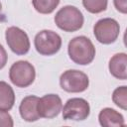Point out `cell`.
<instances>
[{"label":"cell","mask_w":127,"mask_h":127,"mask_svg":"<svg viewBox=\"0 0 127 127\" xmlns=\"http://www.w3.org/2000/svg\"><path fill=\"white\" fill-rule=\"evenodd\" d=\"M67 52L70 60L81 65L89 64L95 57V48L92 42L84 36H78L70 40Z\"/></svg>","instance_id":"1"},{"label":"cell","mask_w":127,"mask_h":127,"mask_svg":"<svg viewBox=\"0 0 127 127\" xmlns=\"http://www.w3.org/2000/svg\"><path fill=\"white\" fill-rule=\"evenodd\" d=\"M84 22L82 13L74 6L67 5L61 8L56 16V25L64 32H75L79 30Z\"/></svg>","instance_id":"2"},{"label":"cell","mask_w":127,"mask_h":127,"mask_svg":"<svg viewBox=\"0 0 127 127\" xmlns=\"http://www.w3.org/2000/svg\"><path fill=\"white\" fill-rule=\"evenodd\" d=\"M36 77L35 67L27 61L14 63L9 70V78L17 87H27L31 85Z\"/></svg>","instance_id":"3"},{"label":"cell","mask_w":127,"mask_h":127,"mask_svg":"<svg viewBox=\"0 0 127 127\" xmlns=\"http://www.w3.org/2000/svg\"><path fill=\"white\" fill-rule=\"evenodd\" d=\"M34 44L40 55L52 56L60 51L62 47V38L54 31L43 30L36 35Z\"/></svg>","instance_id":"4"},{"label":"cell","mask_w":127,"mask_h":127,"mask_svg":"<svg viewBox=\"0 0 127 127\" xmlns=\"http://www.w3.org/2000/svg\"><path fill=\"white\" fill-rule=\"evenodd\" d=\"M60 85L66 92L77 93L87 89L89 79L88 76L80 70L68 69L62 73L60 77Z\"/></svg>","instance_id":"5"},{"label":"cell","mask_w":127,"mask_h":127,"mask_svg":"<svg viewBox=\"0 0 127 127\" xmlns=\"http://www.w3.org/2000/svg\"><path fill=\"white\" fill-rule=\"evenodd\" d=\"M120 32V26L115 19L104 18L96 22L93 27V34L96 40L104 45L114 43Z\"/></svg>","instance_id":"6"},{"label":"cell","mask_w":127,"mask_h":127,"mask_svg":"<svg viewBox=\"0 0 127 127\" xmlns=\"http://www.w3.org/2000/svg\"><path fill=\"white\" fill-rule=\"evenodd\" d=\"M7 45L16 55H26L30 50L29 37L22 29L12 26L7 28L5 32Z\"/></svg>","instance_id":"7"},{"label":"cell","mask_w":127,"mask_h":127,"mask_svg":"<svg viewBox=\"0 0 127 127\" xmlns=\"http://www.w3.org/2000/svg\"><path fill=\"white\" fill-rule=\"evenodd\" d=\"M90 107L88 102L79 97L68 99L63 109V118L64 120L81 121L88 117Z\"/></svg>","instance_id":"8"},{"label":"cell","mask_w":127,"mask_h":127,"mask_svg":"<svg viewBox=\"0 0 127 127\" xmlns=\"http://www.w3.org/2000/svg\"><path fill=\"white\" fill-rule=\"evenodd\" d=\"M38 113L43 118H54L59 115L63 108V102L57 94H47L39 98Z\"/></svg>","instance_id":"9"},{"label":"cell","mask_w":127,"mask_h":127,"mask_svg":"<svg viewBox=\"0 0 127 127\" xmlns=\"http://www.w3.org/2000/svg\"><path fill=\"white\" fill-rule=\"evenodd\" d=\"M38 101L39 97L35 95H29L23 98L20 103L19 111L21 117L28 122H34L40 119V115L38 113Z\"/></svg>","instance_id":"10"},{"label":"cell","mask_w":127,"mask_h":127,"mask_svg":"<svg viewBox=\"0 0 127 127\" xmlns=\"http://www.w3.org/2000/svg\"><path fill=\"white\" fill-rule=\"evenodd\" d=\"M98 119L100 125L103 127H121L125 125L123 115L109 107L103 108L99 112Z\"/></svg>","instance_id":"11"},{"label":"cell","mask_w":127,"mask_h":127,"mask_svg":"<svg viewBox=\"0 0 127 127\" xmlns=\"http://www.w3.org/2000/svg\"><path fill=\"white\" fill-rule=\"evenodd\" d=\"M126 64H127V55L125 53H119L114 55L109 61L108 67L110 73L118 79L125 80L127 78Z\"/></svg>","instance_id":"12"},{"label":"cell","mask_w":127,"mask_h":127,"mask_svg":"<svg viewBox=\"0 0 127 127\" xmlns=\"http://www.w3.org/2000/svg\"><path fill=\"white\" fill-rule=\"evenodd\" d=\"M15 103L13 88L5 81H0V110L8 111Z\"/></svg>","instance_id":"13"},{"label":"cell","mask_w":127,"mask_h":127,"mask_svg":"<svg viewBox=\"0 0 127 127\" xmlns=\"http://www.w3.org/2000/svg\"><path fill=\"white\" fill-rule=\"evenodd\" d=\"M33 6L41 14H50L60 4V0H32Z\"/></svg>","instance_id":"14"},{"label":"cell","mask_w":127,"mask_h":127,"mask_svg":"<svg viewBox=\"0 0 127 127\" xmlns=\"http://www.w3.org/2000/svg\"><path fill=\"white\" fill-rule=\"evenodd\" d=\"M113 102L123 110L127 109V87L125 85L117 87L112 94Z\"/></svg>","instance_id":"15"},{"label":"cell","mask_w":127,"mask_h":127,"mask_svg":"<svg viewBox=\"0 0 127 127\" xmlns=\"http://www.w3.org/2000/svg\"><path fill=\"white\" fill-rule=\"evenodd\" d=\"M82 4L84 8L92 14L101 13L107 8V0H82Z\"/></svg>","instance_id":"16"},{"label":"cell","mask_w":127,"mask_h":127,"mask_svg":"<svg viewBox=\"0 0 127 127\" xmlns=\"http://www.w3.org/2000/svg\"><path fill=\"white\" fill-rule=\"evenodd\" d=\"M13 125L11 115L5 110H0V127H12Z\"/></svg>","instance_id":"17"},{"label":"cell","mask_w":127,"mask_h":127,"mask_svg":"<svg viewBox=\"0 0 127 127\" xmlns=\"http://www.w3.org/2000/svg\"><path fill=\"white\" fill-rule=\"evenodd\" d=\"M114 1V6L117 9V11H119L120 13L126 14L127 13V0H113Z\"/></svg>","instance_id":"18"},{"label":"cell","mask_w":127,"mask_h":127,"mask_svg":"<svg viewBox=\"0 0 127 127\" xmlns=\"http://www.w3.org/2000/svg\"><path fill=\"white\" fill-rule=\"evenodd\" d=\"M7 60H8L7 53H6L5 49L3 48V46L0 45V69H2V68L6 65Z\"/></svg>","instance_id":"19"},{"label":"cell","mask_w":127,"mask_h":127,"mask_svg":"<svg viewBox=\"0 0 127 127\" xmlns=\"http://www.w3.org/2000/svg\"><path fill=\"white\" fill-rule=\"evenodd\" d=\"M1 12H2V4L0 2V17H1Z\"/></svg>","instance_id":"20"}]
</instances>
